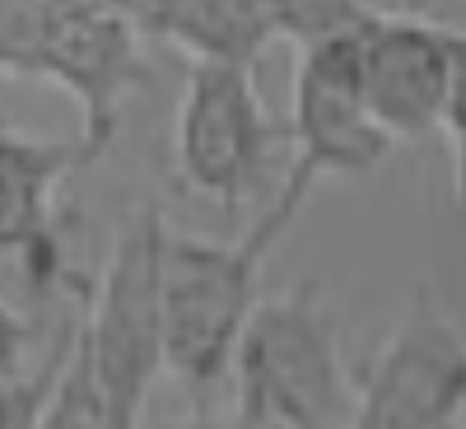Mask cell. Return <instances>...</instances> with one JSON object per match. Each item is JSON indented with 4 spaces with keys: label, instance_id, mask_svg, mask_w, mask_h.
Segmentation results:
<instances>
[{
    "label": "cell",
    "instance_id": "obj_1",
    "mask_svg": "<svg viewBox=\"0 0 466 429\" xmlns=\"http://www.w3.org/2000/svg\"><path fill=\"white\" fill-rule=\"evenodd\" d=\"M313 187L285 173L280 191L270 197L257 224H248L233 243L164 233V369L206 393L228 373V355L238 345L252 308L261 303V266L276 243L299 224Z\"/></svg>",
    "mask_w": 466,
    "mask_h": 429
},
{
    "label": "cell",
    "instance_id": "obj_2",
    "mask_svg": "<svg viewBox=\"0 0 466 429\" xmlns=\"http://www.w3.org/2000/svg\"><path fill=\"white\" fill-rule=\"evenodd\" d=\"M224 378L233 383V429H345L355 415L340 318L318 281L261 294Z\"/></svg>",
    "mask_w": 466,
    "mask_h": 429
},
{
    "label": "cell",
    "instance_id": "obj_15",
    "mask_svg": "<svg viewBox=\"0 0 466 429\" xmlns=\"http://www.w3.org/2000/svg\"><path fill=\"white\" fill-rule=\"evenodd\" d=\"M443 429H466V415H461V420H452V424H443Z\"/></svg>",
    "mask_w": 466,
    "mask_h": 429
},
{
    "label": "cell",
    "instance_id": "obj_12",
    "mask_svg": "<svg viewBox=\"0 0 466 429\" xmlns=\"http://www.w3.org/2000/svg\"><path fill=\"white\" fill-rule=\"evenodd\" d=\"M33 369V322L10 299H0V383Z\"/></svg>",
    "mask_w": 466,
    "mask_h": 429
},
{
    "label": "cell",
    "instance_id": "obj_7",
    "mask_svg": "<svg viewBox=\"0 0 466 429\" xmlns=\"http://www.w3.org/2000/svg\"><path fill=\"white\" fill-rule=\"evenodd\" d=\"M28 75L56 80L75 103L85 107L80 136L103 149L116 131V107L145 80V61L136 47V33L122 15L98 5H75V0H52L43 28L33 43Z\"/></svg>",
    "mask_w": 466,
    "mask_h": 429
},
{
    "label": "cell",
    "instance_id": "obj_8",
    "mask_svg": "<svg viewBox=\"0 0 466 429\" xmlns=\"http://www.w3.org/2000/svg\"><path fill=\"white\" fill-rule=\"evenodd\" d=\"M448 24L415 10H378L360 28V85L387 140H424L448 103Z\"/></svg>",
    "mask_w": 466,
    "mask_h": 429
},
{
    "label": "cell",
    "instance_id": "obj_3",
    "mask_svg": "<svg viewBox=\"0 0 466 429\" xmlns=\"http://www.w3.org/2000/svg\"><path fill=\"white\" fill-rule=\"evenodd\" d=\"M164 210L140 206L127 215L107 252L98 294L80 308V350L112 415L127 429L145 424V402L164 369Z\"/></svg>",
    "mask_w": 466,
    "mask_h": 429
},
{
    "label": "cell",
    "instance_id": "obj_13",
    "mask_svg": "<svg viewBox=\"0 0 466 429\" xmlns=\"http://www.w3.org/2000/svg\"><path fill=\"white\" fill-rule=\"evenodd\" d=\"M140 429H233L215 415H182V420H154V424H140Z\"/></svg>",
    "mask_w": 466,
    "mask_h": 429
},
{
    "label": "cell",
    "instance_id": "obj_14",
    "mask_svg": "<svg viewBox=\"0 0 466 429\" xmlns=\"http://www.w3.org/2000/svg\"><path fill=\"white\" fill-rule=\"evenodd\" d=\"M430 5H434V0H401L397 10H415V15H424V10H430Z\"/></svg>",
    "mask_w": 466,
    "mask_h": 429
},
{
    "label": "cell",
    "instance_id": "obj_11",
    "mask_svg": "<svg viewBox=\"0 0 466 429\" xmlns=\"http://www.w3.org/2000/svg\"><path fill=\"white\" fill-rule=\"evenodd\" d=\"M448 56H452V75H448V103H443L439 131L452 145V201L466 210V28L448 24Z\"/></svg>",
    "mask_w": 466,
    "mask_h": 429
},
{
    "label": "cell",
    "instance_id": "obj_10",
    "mask_svg": "<svg viewBox=\"0 0 466 429\" xmlns=\"http://www.w3.org/2000/svg\"><path fill=\"white\" fill-rule=\"evenodd\" d=\"M37 429H127L122 420L112 415V406L103 402L94 369L80 350V322H75V341H70V355L52 383V393L43 402V415H37Z\"/></svg>",
    "mask_w": 466,
    "mask_h": 429
},
{
    "label": "cell",
    "instance_id": "obj_4",
    "mask_svg": "<svg viewBox=\"0 0 466 429\" xmlns=\"http://www.w3.org/2000/svg\"><path fill=\"white\" fill-rule=\"evenodd\" d=\"M289 131L270 117L252 61L197 56L173 117V169L191 197L238 210L257 197Z\"/></svg>",
    "mask_w": 466,
    "mask_h": 429
},
{
    "label": "cell",
    "instance_id": "obj_5",
    "mask_svg": "<svg viewBox=\"0 0 466 429\" xmlns=\"http://www.w3.org/2000/svg\"><path fill=\"white\" fill-rule=\"evenodd\" d=\"M466 415V332L420 281L397 327L355 373L345 429H443Z\"/></svg>",
    "mask_w": 466,
    "mask_h": 429
},
{
    "label": "cell",
    "instance_id": "obj_6",
    "mask_svg": "<svg viewBox=\"0 0 466 429\" xmlns=\"http://www.w3.org/2000/svg\"><path fill=\"white\" fill-rule=\"evenodd\" d=\"M289 173L318 187L322 178H364L373 173L392 140L382 136L360 85V28L331 33L299 47L294 66V107H289Z\"/></svg>",
    "mask_w": 466,
    "mask_h": 429
},
{
    "label": "cell",
    "instance_id": "obj_9",
    "mask_svg": "<svg viewBox=\"0 0 466 429\" xmlns=\"http://www.w3.org/2000/svg\"><path fill=\"white\" fill-rule=\"evenodd\" d=\"M85 136H28L0 122V252L19 257L37 290H52L61 266V233H56V191L61 182L94 159Z\"/></svg>",
    "mask_w": 466,
    "mask_h": 429
}]
</instances>
